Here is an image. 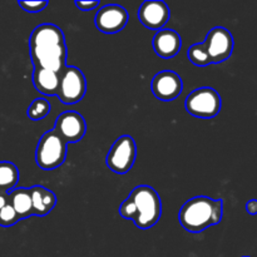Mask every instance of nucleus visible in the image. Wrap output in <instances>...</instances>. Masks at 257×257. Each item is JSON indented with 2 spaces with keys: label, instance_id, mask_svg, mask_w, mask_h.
<instances>
[{
  "label": "nucleus",
  "instance_id": "obj_7",
  "mask_svg": "<svg viewBox=\"0 0 257 257\" xmlns=\"http://www.w3.org/2000/svg\"><path fill=\"white\" fill-rule=\"evenodd\" d=\"M137 157V146L131 136L124 135L118 138L108 152L105 163L110 171L118 175H124L135 165Z\"/></svg>",
  "mask_w": 257,
  "mask_h": 257
},
{
  "label": "nucleus",
  "instance_id": "obj_25",
  "mask_svg": "<svg viewBox=\"0 0 257 257\" xmlns=\"http://www.w3.org/2000/svg\"><path fill=\"white\" fill-rule=\"evenodd\" d=\"M243 257H248V256H243Z\"/></svg>",
  "mask_w": 257,
  "mask_h": 257
},
{
  "label": "nucleus",
  "instance_id": "obj_15",
  "mask_svg": "<svg viewBox=\"0 0 257 257\" xmlns=\"http://www.w3.org/2000/svg\"><path fill=\"white\" fill-rule=\"evenodd\" d=\"M60 72L44 69V68H34L33 72V84L35 89L44 95H57L59 88Z\"/></svg>",
  "mask_w": 257,
  "mask_h": 257
},
{
  "label": "nucleus",
  "instance_id": "obj_13",
  "mask_svg": "<svg viewBox=\"0 0 257 257\" xmlns=\"http://www.w3.org/2000/svg\"><path fill=\"white\" fill-rule=\"evenodd\" d=\"M152 45L156 54L163 59H170L178 54L182 47V39L175 30L161 29L153 37Z\"/></svg>",
  "mask_w": 257,
  "mask_h": 257
},
{
  "label": "nucleus",
  "instance_id": "obj_19",
  "mask_svg": "<svg viewBox=\"0 0 257 257\" xmlns=\"http://www.w3.org/2000/svg\"><path fill=\"white\" fill-rule=\"evenodd\" d=\"M188 59L191 60V63L197 67H206V65L211 64L210 58H208L207 52H206L203 44H193L192 47L188 49Z\"/></svg>",
  "mask_w": 257,
  "mask_h": 257
},
{
  "label": "nucleus",
  "instance_id": "obj_8",
  "mask_svg": "<svg viewBox=\"0 0 257 257\" xmlns=\"http://www.w3.org/2000/svg\"><path fill=\"white\" fill-rule=\"evenodd\" d=\"M211 64H218L231 57L233 52V37L226 28L216 27L208 32L202 43Z\"/></svg>",
  "mask_w": 257,
  "mask_h": 257
},
{
  "label": "nucleus",
  "instance_id": "obj_2",
  "mask_svg": "<svg viewBox=\"0 0 257 257\" xmlns=\"http://www.w3.org/2000/svg\"><path fill=\"white\" fill-rule=\"evenodd\" d=\"M119 215L125 220H132L141 230H148L160 221L162 215L161 197L151 186H138L122 202Z\"/></svg>",
  "mask_w": 257,
  "mask_h": 257
},
{
  "label": "nucleus",
  "instance_id": "obj_9",
  "mask_svg": "<svg viewBox=\"0 0 257 257\" xmlns=\"http://www.w3.org/2000/svg\"><path fill=\"white\" fill-rule=\"evenodd\" d=\"M130 15L123 7L117 4H109L100 8L94 18V24L98 30L105 34H115L123 30L127 25Z\"/></svg>",
  "mask_w": 257,
  "mask_h": 257
},
{
  "label": "nucleus",
  "instance_id": "obj_12",
  "mask_svg": "<svg viewBox=\"0 0 257 257\" xmlns=\"http://www.w3.org/2000/svg\"><path fill=\"white\" fill-rule=\"evenodd\" d=\"M171 12L168 5L161 0H148L141 5L138 10V19L151 30L163 29L170 20Z\"/></svg>",
  "mask_w": 257,
  "mask_h": 257
},
{
  "label": "nucleus",
  "instance_id": "obj_20",
  "mask_svg": "<svg viewBox=\"0 0 257 257\" xmlns=\"http://www.w3.org/2000/svg\"><path fill=\"white\" fill-rule=\"evenodd\" d=\"M19 221H20L19 216H18L17 212H15L14 207H13L10 202L0 210V226H3V227H10V226H14L15 223H18Z\"/></svg>",
  "mask_w": 257,
  "mask_h": 257
},
{
  "label": "nucleus",
  "instance_id": "obj_22",
  "mask_svg": "<svg viewBox=\"0 0 257 257\" xmlns=\"http://www.w3.org/2000/svg\"><path fill=\"white\" fill-rule=\"evenodd\" d=\"M74 4L82 12H89V10H93L94 8L99 7V2H75Z\"/></svg>",
  "mask_w": 257,
  "mask_h": 257
},
{
  "label": "nucleus",
  "instance_id": "obj_17",
  "mask_svg": "<svg viewBox=\"0 0 257 257\" xmlns=\"http://www.w3.org/2000/svg\"><path fill=\"white\" fill-rule=\"evenodd\" d=\"M19 182V170L12 162H0V192L10 193Z\"/></svg>",
  "mask_w": 257,
  "mask_h": 257
},
{
  "label": "nucleus",
  "instance_id": "obj_11",
  "mask_svg": "<svg viewBox=\"0 0 257 257\" xmlns=\"http://www.w3.org/2000/svg\"><path fill=\"white\" fill-rule=\"evenodd\" d=\"M152 93L162 102H171L182 93L183 82L177 73L172 70H161L153 77Z\"/></svg>",
  "mask_w": 257,
  "mask_h": 257
},
{
  "label": "nucleus",
  "instance_id": "obj_21",
  "mask_svg": "<svg viewBox=\"0 0 257 257\" xmlns=\"http://www.w3.org/2000/svg\"><path fill=\"white\" fill-rule=\"evenodd\" d=\"M18 4L28 13H39L48 7V2H19Z\"/></svg>",
  "mask_w": 257,
  "mask_h": 257
},
{
  "label": "nucleus",
  "instance_id": "obj_24",
  "mask_svg": "<svg viewBox=\"0 0 257 257\" xmlns=\"http://www.w3.org/2000/svg\"><path fill=\"white\" fill-rule=\"evenodd\" d=\"M9 202V193L0 192V210H2L4 206H7Z\"/></svg>",
  "mask_w": 257,
  "mask_h": 257
},
{
  "label": "nucleus",
  "instance_id": "obj_10",
  "mask_svg": "<svg viewBox=\"0 0 257 257\" xmlns=\"http://www.w3.org/2000/svg\"><path fill=\"white\" fill-rule=\"evenodd\" d=\"M54 131L67 143H77L84 137L87 124L82 115L74 110L62 113L55 120Z\"/></svg>",
  "mask_w": 257,
  "mask_h": 257
},
{
  "label": "nucleus",
  "instance_id": "obj_14",
  "mask_svg": "<svg viewBox=\"0 0 257 257\" xmlns=\"http://www.w3.org/2000/svg\"><path fill=\"white\" fill-rule=\"evenodd\" d=\"M30 197H32L33 203V215L39 216H47L53 211V208L57 205V196L54 192L44 186H33L29 188Z\"/></svg>",
  "mask_w": 257,
  "mask_h": 257
},
{
  "label": "nucleus",
  "instance_id": "obj_18",
  "mask_svg": "<svg viewBox=\"0 0 257 257\" xmlns=\"http://www.w3.org/2000/svg\"><path fill=\"white\" fill-rule=\"evenodd\" d=\"M50 112V103L45 98H37L28 108V117L32 120H39L47 117Z\"/></svg>",
  "mask_w": 257,
  "mask_h": 257
},
{
  "label": "nucleus",
  "instance_id": "obj_1",
  "mask_svg": "<svg viewBox=\"0 0 257 257\" xmlns=\"http://www.w3.org/2000/svg\"><path fill=\"white\" fill-rule=\"evenodd\" d=\"M30 58L34 68L62 72L67 62V45L63 30L54 24H42L29 39Z\"/></svg>",
  "mask_w": 257,
  "mask_h": 257
},
{
  "label": "nucleus",
  "instance_id": "obj_23",
  "mask_svg": "<svg viewBox=\"0 0 257 257\" xmlns=\"http://www.w3.org/2000/svg\"><path fill=\"white\" fill-rule=\"evenodd\" d=\"M246 211L250 215H257V200H250L246 203Z\"/></svg>",
  "mask_w": 257,
  "mask_h": 257
},
{
  "label": "nucleus",
  "instance_id": "obj_6",
  "mask_svg": "<svg viewBox=\"0 0 257 257\" xmlns=\"http://www.w3.org/2000/svg\"><path fill=\"white\" fill-rule=\"evenodd\" d=\"M87 80L82 70L73 65H65L60 72L58 98L64 104H75L85 95Z\"/></svg>",
  "mask_w": 257,
  "mask_h": 257
},
{
  "label": "nucleus",
  "instance_id": "obj_3",
  "mask_svg": "<svg viewBox=\"0 0 257 257\" xmlns=\"http://www.w3.org/2000/svg\"><path fill=\"white\" fill-rule=\"evenodd\" d=\"M223 216L221 198L213 200L207 196H197L188 200L180 211V222L186 231L200 233L211 226L218 225Z\"/></svg>",
  "mask_w": 257,
  "mask_h": 257
},
{
  "label": "nucleus",
  "instance_id": "obj_5",
  "mask_svg": "<svg viewBox=\"0 0 257 257\" xmlns=\"http://www.w3.org/2000/svg\"><path fill=\"white\" fill-rule=\"evenodd\" d=\"M222 100L213 88L203 87L192 90L185 102L186 110L197 118H213L220 113Z\"/></svg>",
  "mask_w": 257,
  "mask_h": 257
},
{
  "label": "nucleus",
  "instance_id": "obj_16",
  "mask_svg": "<svg viewBox=\"0 0 257 257\" xmlns=\"http://www.w3.org/2000/svg\"><path fill=\"white\" fill-rule=\"evenodd\" d=\"M9 201L20 220L34 216L33 215V203L29 188H15V190H13L9 193Z\"/></svg>",
  "mask_w": 257,
  "mask_h": 257
},
{
  "label": "nucleus",
  "instance_id": "obj_4",
  "mask_svg": "<svg viewBox=\"0 0 257 257\" xmlns=\"http://www.w3.org/2000/svg\"><path fill=\"white\" fill-rule=\"evenodd\" d=\"M67 157V143L54 130L42 136L35 151V162L42 170L60 167Z\"/></svg>",
  "mask_w": 257,
  "mask_h": 257
}]
</instances>
